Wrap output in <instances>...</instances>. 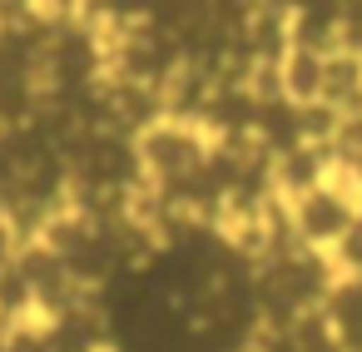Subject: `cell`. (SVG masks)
<instances>
[{
  "label": "cell",
  "mask_w": 362,
  "mask_h": 352,
  "mask_svg": "<svg viewBox=\"0 0 362 352\" xmlns=\"http://www.w3.org/2000/svg\"><path fill=\"white\" fill-rule=\"evenodd\" d=\"M283 218H288L293 243L337 258V253L347 248V238L357 233V223H362V194L332 169V174L317 179L313 189L283 199Z\"/></svg>",
  "instance_id": "6da1fadb"
}]
</instances>
